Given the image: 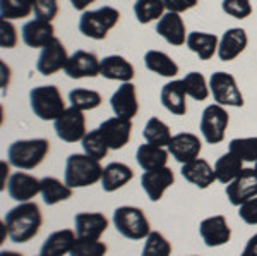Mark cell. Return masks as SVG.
<instances>
[{"instance_id":"obj_1","label":"cell","mask_w":257,"mask_h":256,"mask_svg":"<svg viewBox=\"0 0 257 256\" xmlns=\"http://www.w3.org/2000/svg\"><path fill=\"white\" fill-rule=\"evenodd\" d=\"M4 225H6L7 236L11 241L21 244V242H28L35 236H38L41 225H43V215H41L38 205L33 201H26V203H19L7 212L6 218H4Z\"/></svg>"},{"instance_id":"obj_2","label":"cell","mask_w":257,"mask_h":256,"mask_svg":"<svg viewBox=\"0 0 257 256\" xmlns=\"http://www.w3.org/2000/svg\"><path fill=\"white\" fill-rule=\"evenodd\" d=\"M103 170L99 160L91 158L86 153H74L65 162V184L72 189L88 188L101 181Z\"/></svg>"},{"instance_id":"obj_3","label":"cell","mask_w":257,"mask_h":256,"mask_svg":"<svg viewBox=\"0 0 257 256\" xmlns=\"http://www.w3.org/2000/svg\"><path fill=\"white\" fill-rule=\"evenodd\" d=\"M50 151L48 139L35 138V139H19L14 141L7 150V158L11 165L21 168V170H31L47 158Z\"/></svg>"},{"instance_id":"obj_4","label":"cell","mask_w":257,"mask_h":256,"mask_svg":"<svg viewBox=\"0 0 257 256\" xmlns=\"http://www.w3.org/2000/svg\"><path fill=\"white\" fill-rule=\"evenodd\" d=\"M113 225L120 236L131 241H141L151 234L148 217L138 206H118L113 212Z\"/></svg>"},{"instance_id":"obj_5","label":"cell","mask_w":257,"mask_h":256,"mask_svg":"<svg viewBox=\"0 0 257 256\" xmlns=\"http://www.w3.org/2000/svg\"><path fill=\"white\" fill-rule=\"evenodd\" d=\"M120 12L115 7L103 6L94 11H84L79 19V31L86 38L105 40L110 30L117 26Z\"/></svg>"},{"instance_id":"obj_6","label":"cell","mask_w":257,"mask_h":256,"mask_svg":"<svg viewBox=\"0 0 257 256\" xmlns=\"http://www.w3.org/2000/svg\"><path fill=\"white\" fill-rule=\"evenodd\" d=\"M30 105L35 115L41 121H55L67 109L60 90L53 84L33 88L30 92Z\"/></svg>"},{"instance_id":"obj_7","label":"cell","mask_w":257,"mask_h":256,"mask_svg":"<svg viewBox=\"0 0 257 256\" xmlns=\"http://www.w3.org/2000/svg\"><path fill=\"white\" fill-rule=\"evenodd\" d=\"M209 90L214 102L221 107H243V95L230 72L218 71L209 77Z\"/></svg>"},{"instance_id":"obj_8","label":"cell","mask_w":257,"mask_h":256,"mask_svg":"<svg viewBox=\"0 0 257 256\" xmlns=\"http://www.w3.org/2000/svg\"><path fill=\"white\" fill-rule=\"evenodd\" d=\"M228 124H230V117H228L225 107L218 105V103L208 105L201 115V126H199L204 141L209 144L221 143L225 139Z\"/></svg>"},{"instance_id":"obj_9","label":"cell","mask_w":257,"mask_h":256,"mask_svg":"<svg viewBox=\"0 0 257 256\" xmlns=\"http://www.w3.org/2000/svg\"><path fill=\"white\" fill-rule=\"evenodd\" d=\"M55 133L64 143H77L82 141L86 134V117L82 110H77L74 107L64 110V114L53 121Z\"/></svg>"},{"instance_id":"obj_10","label":"cell","mask_w":257,"mask_h":256,"mask_svg":"<svg viewBox=\"0 0 257 256\" xmlns=\"http://www.w3.org/2000/svg\"><path fill=\"white\" fill-rule=\"evenodd\" d=\"M69 53L67 48L62 41L57 38H53L45 48H41L38 62H36V69L41 76H53L55 72L65 69L69 62Z\"/></svg>"},{"instance_id":"obj_11","label":"cell","mask_w":257,"mask_h":256,"mask_svg":"<svg viewBox=\"0 0 257 256\" xmlns=\"http://www.w3.org/2000/svg\"><path fill=\"white\" fill-rule=\"evenodd\" d=\"M226 198L233 206H240L245 201L257 198V170L243 168L242 174L226 184Z\"/></svg>"},{"instance_id":"obj_12","label":"cell","mask_w":257,"mask_h":256,"mask_svg":"<svg viewBox=\"0 0 257 256\" xmlns=\"http://www.w3.org/2000/svg\"><path fill=\"white\" fill-rule=\"evenodd\" d=\"M64 72L70 79H84V77H96L101 72V60L94 53L86 50H76L69 57Z\"/></svg>"},{"instance_id":"obj_13","label":"cell","mask_w":257,"mask_h":256,"mask_svg":"<svg viewBox=\"0 0 257 256\" xmlns=\"http://www.w3.org/2000/svg\"><path fill=\"white\" fill-rule=\"evenodd\" d=\"M110 105L113 110L115 117L120 119H132L139 112V102H138V93H136V86L132 82H122L117 88V92L111 95Z\"/></svg>"},{"instance_id":"obj_14","label":"cell","mask_w":257,"mask_h":256,"mask_svg":"<svg viewBox=\"0 0 257 256\" xmlns=\"http://www.w3.org/2000/svg\"><path fill=\"white\" fill-rule=\"evenodd\" d=\"M98 131L101 133L103 139L106 141L110 150H122V148L131 141L132 121L120 119V117H111L99 124Z\"/></svg>"},{"instance_id":"obj_15","label":"cell","mask_w":257,"mask_h":256,"mask_svg":"<svg viewBox=\"0 0 257 256\" xmlns=\"http://www.w3.org/2000/svg\"><path fill=\"white\" fill-rule=\"evenodd\" d=\"M175 183V174L172 168L161 167L155 170H146L141 177V186L151 201H160L165 191Z\"/></svg>"},{"instance_id":"obj_16","label":"cell","mask_w":257,"mask_h":256,"mask_svg":"<svg viewBox=\"0 0 257 256\" xmlns=\"http://www.w3.org/2000/svg\"><path fill=\"white\" fill-rule=\"evenodd\" d=\"M168 151L178 163H189L192 160L199 158V153L202 150V143L199 136L192 133H178L172 138L168 144Z\"/></svg>"},{"instance_id":"obj_17","label":"cell","mask_w":257,"mask_h":256,"mask_svg":"<svg viewBox=\"0 0 257 256\" xmlns=\"http://www.w3.org/2000/svg\"><path fill=\"white\" fill-rule=\"evenodd\" d=\"M199 234H201L202 241H204V244L208 247H218L230 241L231 229L223 215H213L201 222Z\"/></svg>"},{"instance_id":"obj_18","label":"cell","mask_w":257,"mask_h":256,"mask_svg":"<svg viewBox=\"0 0 257 256\" xmlns=\"http://www.w3.org/2000/svg\"><path fill=\"white\" fill-rule=\"evenodd\" d=\"M156 33L172 47H182L187 41V30H185V23L178 12L167 11L165 16L156 24Z\"/></svg>"},{"instance_id":"obj_19","label":"cell","mask_w":257,"mask_h":256,"mask_svg":"<svg viewBox=\"0 0 257 256\" xmlns=\"http://www.w3.org/2000/svg\"><path fill=\"white\" fill-rule=\"evenodd\" d=\"M74 225L79 239L98 241L108 229V218L99 212H84L74 217Z\"/></svg>"},{"instance_id":"obj_20","label":"cell","mask_w":257,"mask_h":256,"mask_svg":"<svg viewBox=\"0 0 257 256\" xmlns=\"http://www.w3.org/2000/svg\"><path fill=\"white\" fill-rule=\"evenodd\" d=\"M7 191L12 200L19 203L31 201L38 193H41V179H36L35 176L26 174V172H16L11 176Z\"/></svg>"},{"instance_id":"obj_21","label":"cell","mask_w":257,"mask_h":256,"mask_svg":"<svg viewBox=\"0 0 257 256\" xmlns=\"http://www.w3.org/2000/svg\"><path fill=\"white\" fill-rule=\"evenodd\" d=\"M248 45V36L243 28H230L223 33V36L219 38V47H218V57L221 62H231L235 60L240 53Z\"/></svg>"},{"instance_id":"obj_22","label":"cell","mask_w":257,"mask_h":256,"mask_svg":"<svg viewBox=\"0 0 257 256\" xmlns=\"http://www.w3.org/2000/svg\"><path fill=\"white\" fill-rule=\"evenodd\" d=\"M23 41L30 48H45L47 45L55 38V28L50 21L33 19L28 21L21 30Z\"/></svg>"},{"instance_id":"obj_23","label":"cell","mask_w":257,"mask_h":256,"mask_svg":"<svg viewBox=\"0 0 257 256\" xmlns=\"http://www.w3.org/2000/svg\"><path fill=\"white\" fill-rule=\"evenodd\" d=\"M182 177L189 181L190 184L197 186L199 189H208L216 181L214 167H211L208 160L196 158L189 163L182 165Z\"/></svg>"},{"instance_id":"obj_24","label":"cell","mask_w":257,"mask_h":256,"mask_svg":"<svg viewBox=\"0 0 257 256\" xmlns=\"http://www.w3.org/2000/svg\"><path fill=\"white\" fill-rule=\"evenodd\" d=\"M185 88L182 79H173L161 88L160 100L161 105L173 115H185L187 112V102H185Z\"/></svg>"},{"instance_id":"obj_25","label":"cell","mask_w":257,"mask_h":256,"mask_svg":"<svg viewBox=\"0 0 257 256\" xmlns=\"http://www.w3.org/2000/svg\"><path fill=\"white\" fill-rule=\"evenodd\" d=\"M105 79L110 81H120V82H132L136 76L134 65L122 55H106L101 60V72Z\"/></svg>"},{"instance_id":"obj_26","label":"cell","mask_w":257,"mask_h":256,"mask_svg":"<svg viewBox=\"0 0 257 256\" xmlns=\"http://www.w3.org/2000/svg\"><path fill=\"white\" fill-rule=\"evenodd\" d=\"M77 241V234L70 229L55 230L45 239L43 246H41L40 254L43 256H64L72 251L74 244Z\"/></svg>"},{"instance_id":"obj_27","label":"cell","mask_w":257,"mask_h":256,"mask_svg":"<svg viewBox=\"0 0 257 256\" xmlns=\"http://www.w3.org/2000/svg\"><path fill=\"white\" fill-rule=\"evenodd\" d=\"M132 177H134V170L128 165L122 162H111L105 167L99 183H101V188L105 193H113L123 188L127 183H131Z\"/></svg>"},{"instance_id":"obj_28","label":"cell","mask_w":257,"mask_h":256,"mask_svg":"<svg viewBox=\"0 0 257 256\" xmlns=\"http://www.w3.org/2000/svg\"><path fill=\"white\" fill-rule=\"evenodd\" d=\"M185 45H187L189 50L196 53L201 60H209V59H213L214 53H218L219 38L216 35H213V33L192 31V33H189Z\"/></svg>"},{"instance_id":"obj_29","label":"cell","mask_w":257,"mask_h":256,"mask_svg":"<svg viewBox=\"0 0 257 256\" xmlns=\"http://www.w3.org/2000/svg\"><path fill=\"white\" fill-rule=\"evenodd\" d=\"M168 155H170V151L165 150L163 146L144 143V144H141L138 148V151H136V160H138L139 167L146 172V170H155V168L167 167Z\"/></svg>"},{"instance_id":"obj_30","label":"cell","mask_w":257,"mask_h":256,"mask_svg":"<svg viewBox=\"0 0 257 256\" xmlns=\"http://www.w3.org/2000/svg\"><path fill=\"white\" fill-rule=\"evenodd\" d=\"M144 64L151 72L158 74L163 77H175L180 67L168 53L160 50H148L144 53Z\"/></svg>"},{"instance_id":"obj_31","label":"cell","mask_w":257,"mask_h":256,"mask_svg":"<svg viewBox=\"0 0 257 256\" xmlns=\"http://www.w3.org/2000/svg\"><path fill=\"white\" fill-rule=\"evenodd\" d=\"M41 196L43 201L48 206L57 205L60 201H65L69 198H72V188L67 186L65 183H62L57 177H43L41 179Z\"/></svg>"},{"instance_id":"obj_32","label":"cell","mask_w":257,"mask_h":256,"mask_svg":"<svg viewBox=\"0 0 257 256\" xmlns=\"http://www.w3.org/2000/svg\"><path fill=\"white\" fill-rule=\"evenodd\" d=\"M243 170V162L235 156L233 153H225L223 156H219L214 163V172H216V181L223 184H230L233 179L242 174Z\"/></svg>"},{"instance_id":"obj_33","label":"cell","mask_w":257,"mask_h":256,"mask_svg":"<svg viewBox=\"0 0 257 256\" xmlns=\"http://www.w3.org/2000/svg\"><path fill=\"white\" fill-rule=\"evenodd\" d=\"M143 136H144V139H146V143L156 144V146H163V148L168 146L173 138L170 127L158 117H151L146 122Z\"/></svg>"},{"instance_id":"obj_34","label":"cell","mask_w":257,"mask_h":256,"mask_svg":"<svg viewBox=\"0 0 257 256\" xmlns=\"http://www.w3.org/2000/svg\"><path fill=\"white\" fill-rule=\"evenodd\" d=\"M163 0H136L134 14L141 24H149L153 21H160L165 16Z\"/></svg>"},{"instance_id":"obj_35","label":"cell","mask_w":257,"mask_h":256,"mask_svg":"<svg viewBox=\"0 0 257 256\" xmlns=\"http://www.w3.org/2000/svg\"><path fill=\"white\" fill-rule=\"evenodd\" d=\"M69 102H70V107L77 110H94L101 105L103 98L101 95L94 90H86V88H76L69 93Z\"/></svg>"},{"instance_id":"obj_36","label":"cell","mask_w":257,"mask_h":256,"mask_svg":"<svg viewBox=\"0 0 257 256\" xmlns=\"http://www.w3.org/2000/svg\"><path fill=\"white\" fill-rule=\"evenodd\" d=\"M184 82V88L187 97L194 98L197 102H204L209 97V82L206 81V77L201 72H189L185 74V77L182 79Z\"/></svg>"},{"instance_id":"obj_37","label":"cell","mask_w":257,"mask_h":256,"mask_svg":"<svg viewBox=\"0 0 257 256\" xmlns=\"http://www.w3.org/2000/svg\"><path fill=\"white\" fill-rule=\"evenodd\" d=\"M33 12V0H0V19H24Z\"/></svg>"},{"instance_id":"obj_38","label":"cell","mask_w":257,"mask_h":256,"mask_svg":"<svg viewBox=\"0 0 257 256\" xmlns=\"http://www.w3.org/2000/svg\"><path fill=\"white\" fill-rule=\"evenodd\" d=\"M81 144H82L84 153L89 155L91 158H94V160H103L110 150L108 144H106V141L103 139V136L98 129L89 131V133L82 138Z\"/></svg>"},{"instance_id":"obj_39","label":"cell","mask_w":257,"mask_h":256,"mask_svg":"<svg viewBox=\"0 0 257 256\" xmlns=\"http://www.w3.org/2000/svg\"><path fill=\"white\" fill-rule=\"evenodd\" d=\"M228 151L238 156L242 162H257V136L231 139Z\"/></svg>"},{"instance_id":"obj_40","label":"cell","mask_w":257,"mask_h":256,"mask_svg":"<svg viewBox=\"0 0 257 256\" xmlns=\"http://www.w3.org/2000/svg\"><path fill=\"white\" fill-rule=\"evenodd\" d=\"M172 254V244L167 237L158 230H151V234L146 237L143 253L141 256H170Z\"/></svg>"},{"instance_id":"obj_41","label":"cell","mask_w":257,"mask_h":256,"mask_svg":"<svg viewBox=\"0 0 257 256\" xmlns=\"http://www.w3.org/2000/svg\"><path fill=\"white\" fill-rule=\"evenodd\" d=\"M108 251V246L105 242L98 241H91V239H79L77 237L76 244H74L70 256H105Z\"/></svg>"},{"instance_id":"obj_42","label":"cell","mask_w":257,"mask_h":256,"mask_svg":"<svg viewBox=\"0 0 257 256\" xmlns=\"http://www.w3.org/2000/svg\"><path fill=\"white\" fill-rule=\"evenodd\" d=\"M221 9L235 19H247L252 14V4L250 0H223Z\"/></svg>"},{"instance_id":"obj_43","label":"cell","mask_w":257,"mask_h":256,"mask_svg":"<svg viewBox=\"0 0 257 256\" xmlns=\"http://www.w3.org/2000/svg\"><path fill=\"white\" fill-rule=\"evenodd\" d=\"M33 12L36 19L52 23L59 14V0H33Z\"/></svg>"},{"instance_id":"obj_44","label":"cell","mask_w":257,"mask_h":256,"mask_svg":"<svg viewBox=\"0 0 257 256\" xmlns=\"http://www.w3.org/2000/svg\"><path fill=\"white\" fill-rule=\"evenodd\" d=\"M18 45V30L7 19H0V47L14 48Z\"/></svg>"},{"instance_id":"obj_45","label":"cell","mask_w":257,"mask_h":256,"mask_svg":"<svg viewBox=\"0 0 257 256\" xmlns=\"http://www.w3.org/2000/svg\"><path fill=\"white\" fill-rule=\"evenodd\" d=\"M238 217L247 225H257V198H252L238 206Z\"/></svg>"},{"instance_id":"obj_46","label":"cell","mask_w":257,"mask_h":256,"mask_svg":"<svg viewBox=\"0 0 257 256\" xmlns=\"http://www.w3.org/2000/svg\"><path fill=\"white\" fill-rule=\"evenodd\" d=\"M197 2H199V0H163L167 11L178 12V14H180V12L194 9V7L197 6Z\"/></svg>"},{"instance_id":"obj_47","label":"cell","mask_w":257,"mask_h":256,"mask_svg":"<svg viewBox=\"0 0 257 256\" xmlns=\"http://www.w3.org/2000/svg\"><path fill=\"white\" fill-rule=\"evenodd\" d=\"M240 256H257V234H254V236L248 239Z\"/></svg>"},{"instance_id":"obj_48","label":"cell","mask_w":257,"mask_h":256,"mask_svg":"<svg viewBox=\"0 0 257 256\" xmlns=\"http://www.w3.org/2000/svg\"><path fill=\"white\" fill-rule=\"evenodd\" d=\"M96 0H70V6L76 11H86L91 4H94Z\"/></svg>"},{"instance_id":"obj_49","label":"cell","mask_w":257,"mask_h":256,"mask_svg":"<svg viewBox=\"0 0 257 256\" xmlns=\"http://www.w3.org/2000/svg\"><path fill=\"white\" fill-rule=\"evenodd\" d=\"M0 256H24V254L18 253V251H2Z\"/></svg>"},{"instance_id":"obj_50","label":"cell","mask_w":257,"mask_h":256,"mask_svg":"<svg viewBox=\"0 0 257 256\" xmlns=\"http://www.w3.org/2000/svg\"><path fill=\"white\" fill-rule=\"evenodd\" d=\"M254 168H255V170H257V162H255V167H254Z\"/></svg>"},{"instance_id":"obj_51","label":"cell","mask_w":257,"mask_h":256,"mask_svg":"<svg viewBox=\"0 0 257 256\" xmlns=\"http://www.w3.org/2000/svg\"><path fill=\"white\" fill-rule=\"evenodd\" d=\"M40 256H43V254H40Z\"/></svg>"}]
</instances>
